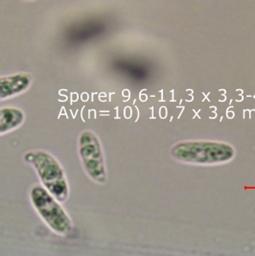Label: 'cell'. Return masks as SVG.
I'll return each instance as SVG.
<instances>
[{
  "label": "cell",
  "instance_id": "obj_3",
  "mask_svg": "<svg viewBox=\"0 0 255 256\" xmlns=\"http://www.w3.org/2000/svg\"><path fill=\"white\" fill-rule=\"evenodd\" d=\"M80 156L88 176L97 182H104L106 171L101 145L90 130L84 132L80 136Z\"/></svg>",
  "mask_w": 255,
  "mask_h": 256
},
{
  "label": "cell",
  "instance_id": "obj_5",
  "mask_svg": "<svg viewBox=\"0 0 255 256\" xmlns=\"http://www.w3.org/2000/svg\"><path fill=\"white\" fill-rule=\"evenodd\" d=\"M24 120V112L18 108H0V134L20 127Z\"/></svg>",
  "mask_w": 255,
  "mask_h": 256
},
{
  "label": "cell",
  "instance_id": "obj_4",
  "mask_svg": "<svg viewBox=\"0 0 255 256\" xmlns=\"http://www.w3.org/2000/svg\"><path fill=\"white\" fill-rule=\"evenodd\" d=\"M31 84V76L16 74L0 78V100L22 94Z\"/></svg>",
  "mask_w": 255,
  "mask_h": 256
},
{
  "label": "cell",
  "instance_id": "obj_2",
  "mask_svg": "<svg viewBox=\"0 0 255 256\" xmlns=\"http://www.w3.org/2000/svg\"><path fill=\"white\" fill-rule=\"evenodd\" d=\"M31 198L36 210L51 230L60 235L70 232V219L51 193L42 187H33Z\"/></svg>",
  "mask_w": 255,
  "mask_h": 256
},
{
  "label": "cell",
  "instance_id": "obj_1",
  "mask_svg": "<svg viewBox=\"0 0 255 256\" xmlns=\"http://www.w3.org/2000/svg\"><path fill=\"white\" fill-rule=\"evenodd\" d=\"M25 160L35 167L47 191L58 202H66L68 197V186L62 168L58 162L46 152H27Z\"/></svg>",
  "mask_w": 255,
  "mask_h": 256
}]
</instances>
